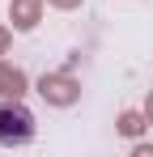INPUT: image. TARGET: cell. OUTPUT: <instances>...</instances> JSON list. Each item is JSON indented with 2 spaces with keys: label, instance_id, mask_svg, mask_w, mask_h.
I'll use <instances>...</instances> for the list:
<instances>
[{
  "label": "cell",
  "instance_id": "1",
  "mask_svg": "<svg viewBox=\"0 0 153 157\" xmlns=\"http://www.w3.org/2000/svg\"><path fill=\"white\" fill-rule=\"evenodd\" d=\"M34 140V115L22 102L0 106V144H30Z\"/></svg>",
  "mask_w": 153,
  "mask_h": 157
},
{
  "label": "cell",
  "instance_id": "2",
  "mask_svg": "<svg viewBox=\"0 0 153 157\" xmlns=\"http://www.w3.org/2000/svg\"><path fill=\"white\" fill-rule=\"evenodd\" d=\"M17 26H22V30L34 26V4H30V0H22V9H17Z\"/></svg>",
  "mask_w": 153,
  "mask_h": 157
}]
</instances>
